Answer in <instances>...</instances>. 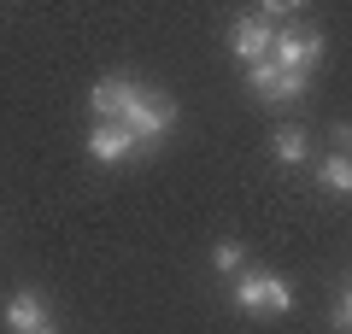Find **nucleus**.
<instances>
[{"label":"nucleus","instance_id":"1","mask_svg":"<svg viewBox=\"0 0 352 334\" xmlns=\"http://www.w3.org/2000/svg\"><path fill=\"white\" fill-rule=\"evenodd\" d=\"M176 118H182V111H176V100H170V94H159V88H141V94L124 106V118H118V124H124L129 135L141 141V153H153L159 141H170Z\"/></svg>","mask_w":352,"mask_h":334},{"label":"nucleus","instance_id":"2","mask_svg":"<svg viewBox=\"0 0 352 334\" xmlns=\"http://www.w3.org/2000/svg\"><path fill=\"white\" fill-rule=\"evenodd\" d=\"M235 311H247V317H288L294 287L276 270H241L235 276Z\"/></svg>","mask_w":352,"mask_h":334},{"label":"nucleus","instance_id":"3","mask_svg":"<svg viewBox=\"0 0 352 334\" xmlns=\"http://www.w3.org/2000/svg\"><path fill=\"white\" fill-rule=\"evenodd\" d=\"M270 65L288 76H311L323 65V30H305V24H282L270 36Z\"/></svg>","mask_w":352,"mask_h":334},{"label":"nucleus","instance_id":"4","mask_svg":"<svg viewBox=\"0 0 352 334\" xmlns=\"http://www.w3.org/2000/svg\"><path fill=\"white\" fill-rule=\"evenodd\" d=\"M247 94L264 100V106H294V100L311 94V76H288V71H276V65L264 59V65L247 71Z\"/></svg>","mask_w":352,"mask_h":334},{"label":"nucleus","instance_id":"5","mask_svg":"<svg viewBox=\"0 0 352 334\" xmlns=\"http://www.w3.org/2000/svg\"><path fill=\"white\" fill-rule=\"evenodd\" d=\"M141 76H124V71H112V76H100V82L88 88V111H94V124H118V118H124V106L129 100L141 94Z\"/></svg>","mask_w":352,"mask_h":334},{"label":"nucleus","instance_id":"6","mask_svg":"<svg viewBox=\"0 0 352 334\" xmlns=\"http://www.w3.org/2000/svg\"><path fill=\"white\" fill-rule=\"evenodd\" d=\"M0 322H6V334H41L53 322V311H47V299H41L36 287H18V293L0 305Z\"/></svg>","mask_w":352,"mask_h":334},{"label":"nucleus","instance_id":"7","mask_svg":"<svg viewBox=\"0 0 352 334\" xmlns=\"http://www.w3.org/2000/svg\"><path fill=\"white\" fill-rule=\"evenodd\" d=\"M270 36H276V30L264 24L258 12H247V18H235V30H229V53H235V59L252 71V65L270 59Z\"/></svg>","mask_w":352,"mask_h":334},{"label":"nucleus","instance_id":"8","mask_svg":"<svg viewBox=\"0 0 352 334\" xmlns=\"http://www.w3.org/2000/svg\"><path fill=\"white\" fill-rule=\"evenodd\" d=\"M82 147H88V159H94V164H124V159H135V153H141V141L129 135L124 124H94Z\"/></svg>","mask_w":352,"mask_h":334},{"label":"nucleus","instance_id":"9","mask_svg":"<svg viewBox=\"0 0 352 334\" xmlns=\"http://www.w3.org/2000/svg\"><path fill=\"white\" fill-rule=\"evenodd\" d=\"M270 153H276V164L300 170V164L311 159V135H305V124H282L276 135H270Z\"/></svg>","mask_w":352,"mask_h":334},{"label":"nucleus","instance_id":"10","mask_svg":"<svg viewBox=\"0 0 352 334\" xmlns=\"http://www.w3.org/2000/svg\"><path fill=\"white\" fill-rule=\"evenodd\" d=\"M317 188L335 199H352V153H329L323 164H317Z\"/></svg>","mask_w":352,"mask_h":334},{"label":"nucleus","instance_id":"11","mask_svg":"<svg viewBox=\"0 0 352 334\" xmlns=\"http://www.w3.org/2000/svg\"><path fill=\"white\" fill-rule=\"evenodd\" d=\"M212 270L235 282V276L247 270V247H241V241H217V247H212Z\"/></svg>","mask_w":352,"mask_h":334},{"label":"nucleus","instance_id":"12","mask_svg":"<svg viewBox=\"0 0 352 334\" xmlns=\"http://www.w3.org/2000/svg\"><path fill=\"white\" fill-rule=\"evenodd\" d=\"M335 334H352V287L340 293V305H335Z\"/></svg>","mask_w":352,"mask_h":334},{"label":"nucleus","instance_id":"13","mask_svg":"<svg viewBox=\"0 0 352 334\" xmlns=\"http://www.w3.org/2000/svg\"><path fill=\"white\" fill-rule=\"evenodd\" d=\"M41 334H59V329H53V322H47V329H41Z\"/></svg>","mask_w":352,"mask_h":334}]
</instances>
